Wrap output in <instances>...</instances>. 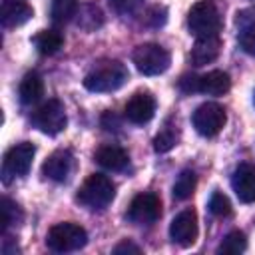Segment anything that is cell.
Listing matches in <instances>:
<instances>
[{
	"mask_svg": "<svg viewBox=\"0 0 255 255\" xmlns=\"http://www.w3.org/2000/svg\"><path fill=\"white\" fill-rule=\"evenodd\" d=\"M209 211L215 217H229L231 215V203H229L227 195H223L221 191H213L209 197Z\"/></svg>",
	"mask_w": 255,
	"mask_h": 255,
	"instance_id": "obj_27",
	"label": "cell"
},
{
	"mask_svg": "<svg viewBox=\"0 0 255 255\" xmlns=\"http://www.w3.org/2000/svg\"><path fill=\"white\" fill-rule=\"evenodd\" d=\"M42 171L52 181H66L72 171V153L68 149H56L44 161Z\"/></svg>",
	"mask_w": 255,
	"mask_h": 255,
	"instance_id": "obj_15",
	"label": "cell"
},
{
	"mask_svg": "<svg viewBox=\"0 0 255 255\" xmlns=\"http://www.w3.org/2000/svg\"><path fill=\"white\" fill-rule=\"evenodd\" d=\"M96 161L110 169V171H122L128 167L129 163V157H128V151L120 145H114V143H108V145H102L98 151H96Z\"/></svg>",
	"mask_w": 255,
	"mask_h": 255,
	"instance_id": "obj_17",
	"label": "cell"
},
{
	"mask_svg": "<svg viewBox=\"0 0 255 255\" xmlns=\"http://www.w3.org/2000/svg\"><path fill=\"white\" fill-rule=\"evenodd\" d=\"M247 249V239L243 231H231L225 235V239L219 245V253H227V255H235V253H243Z\"/></svg>",
	"mask_w": 255,
	"mask_h": 255,
	"instance_id": "obj_26",
	"label": "cell"
},
{
	"mask_svg": "<svg viewBox=\"0 0 255 255\" xmlns=\"http://www.w3.org/2000/svg\"><path fill=\"white\" fill-rule=\"evenodd\" d=\"M78 14V0H52L50 16L56 24H66Z\"/></svg>",
	"mask_w": 255,
	"mask_h": 255,
	"instance_id": "obj_22",
	"label": "cell"
},
{
	"mask_svg": "<svg viewBox=\"0 0 255 255\" xmlns=\"http://www.w3.org/2000/svg\"><path fill=\"white\" fill-rule=\"evenodd\" d=\"M165 20H167V10H165L163 6H151V8L143 14V22H145L147 26H151V28L163 26Z\"/></svg>",
	"mask_w": 255,
	"mask_h": 255,
	"instance_id": "obj_29",
	"label": "cell"
},
{
	"mask_svg": "<svg viewBox=\"0 0 255 255\" xmlns=\"http://www.w3.org/2000/svg\"><path fill=\"white\" fill-rule=\"evenodd\" d=\"M34 16L32 6L26 0H2L0 22L4 28H16L26 24Z\"/></svg>",
	"mask_w": 255,
	"mask_h": 255,
	"instance_id": "obj_13",
	"label": "cell"
},
{
	"mask_svg": "<svg viewBox=\"0 0 255 255\" xmlns=\"http://www.w3.org/2000/svg\"><path fill=\"white\" fill-rule=\"evenodd\" d=\"M114 253H116V255H120V253H135V255H137V253H141V249H139L137 245H133L131 241H122L120 245L114 247Z\"/></svg>",
	"mask_w": 255,
	"mask_h": 255,
	"instance_id": "obj_31",
	"label": "cell"
},
{
	"mask_svg": "<svg viewBox=\"0 0 255 255\" xmlns=\"http://www.w3.org/2000/svg\"><path fill=\"white\" fill-rule=\"evenodd\" d=\"M18 96H20V102L30 106V104H36L42 96H44V82H42V76L38 72H28L22 82H20V88H18Z\"/></svg>",
	"mask_w": 255,
	"mask_h": 255,
	"instance_id": "obj_19",
	"label": "cell"
},
{
	"mask_svg": "<svg viewBox=\"0 0 255 255\" xmlns=\"http://www.w3.org/2000/svg\"><path fill=\"white\" fill-rule=\"evenodd\" d=\"M108 2L112 12H116L118 16H131L143 6V0H108Z\"/></svg>",
	"mask_w": 255,
	"mask_h": 255,
	"instance_id": "obj_28",
	"label": "cell"
},
{
	"mask_svg": "<svg viewBox=\"0 0 255 255\" xmlns=\"http://www.w3.org/2000/svg\"><path fill=\"white\" fill-rule=\"evenodd\" d=\"M128 78H129V72L120 60H104V62H98L88 72V76L84 78V88L98 94L116 92L128 82Z\"/></svg>",
	"mask_w": 255,
	"mask_h": 255,
	"instance_id": "obj_1",
	"label": "cell"
},
{
	"mask_svg": "<svg viewBox=\"0 0 255 255\" xmlns=\"http://www.w3.org/2000/svg\"><path fill=\"white\" fill-rule=\"evenodd\" d=\"M32 124H34V128H38L46 135L60 133L68 124L66 110L62 106V102L60 100H48L46 104H42L32 114Z\"/></svg>",
	"mask_w": 255,
	"mask_h": 255,
	"instance_id": "obj_7",
	"label": "cell"
},
{
	"mask_svg": "<svg viewBox=\"0 0 255 255\" xmlns=\"http://www.w3.org/2000/svg\"><path fill=\"white\" fill-rule=\"evenodd\" d=\"M20 221H22V211H20V207H18L12 199L2 197V199H0V223H2V231L6 233L8 227L18 225Z\"/></svg>",
	"mask_w": 255,
	"mask_h": 255,
	"instance_id": "obj_23",
	"label": "cell"
},
{
	"mask_svg": "<svg viewBox=\"0 0 255 255\" xmlns=\"http://www.w3.org/2000/svg\"><path fill=\"white\" fill-rule=\"evenodd\" d=\"M32 44L36 46V50L42 54V56H52L56 54L62 44H64V36L58 32V30H40L34 38H32Z\"/></svg>",
	"mask_w": 255,
	"mask_h": 255,
	"instance_id": "obj_20",
	"label": "cell"
},
{
	"mask_svg": "<svg viewBox=\"0 0 255 255\" xmlns=\"http://www.w3.org/2000/svg\"><path fill=\"white\" fill-rule=\"evenodd\" d=\"M161 215V201L155 193H139L131 199L126 217L135 225H151Z\"/></svg>",
	"mask_w": 255,
	"mask_h": 255,
	"instance_id": "obj_9",
	"label": "cell"
},
{
	"mask_svg": "<svg viewBox=\"0 0 255 255\" xmlns=\"http://www.w3.org/2000/svg\"><path fill=\"white\" fill-rule=\"evenodd\" d=\"M76 16H78V26L84 28V30H96L98 26L104 24V16H102L100 8L94 6V4H86V6H82L80 12H78Z\"/></svg>",
	"mask_w": 255,
	"mask_h": 255,
	"instance_id": "obj_25",
	"label": "cell"
},
{
	"mask_svg": "<svg viewBox=\"0 0 255 255\" xmlns=\"http://www.w3.org/2000/svg\"><path fill=\"white\" fill-rule=\"evenodd\" d=\"M193 128L197 129V133H201L203 137H213L217 135L225 122H227V116H225V110L215 104V102H207V104H201L195 112H193Z\"/></svg>",
	"mask_w": 255,
	"mask_h": 255,
	"instance_id": "obj_8",
	"label": "cell"
},
{
	"mask_svg": "<svg viewBox=\"0 0 255 255\" xmlns=\"http://www.w3.org/2000/svg\"><path fill=\"white\" fill-rule=\"evenodd\" d=\"M221 52V42L219 36H207V38H197L193 48H191V62L193 66H205L217 60Z\"/></svg>",
	"mask_w": 255,
	"mask_h": 255,
	"instance_id": "obj_16",
	"label": "cell"
},
{
	"mask_svg": "<svg viewBox=\"0 0 255 255\" xmlns=\"http://www.w3.org/2000/svg\"><path fill=\"white\" fill-rule=\"evenodd\" d=\"M177 139H179V131H177V126L171 124V122H165V126L159 129V133L153 137V149L157 153H165L169 151L173 145H177Z\"/></svg>",
	"mask_w": 255,
	"mask_h": 255,
	"instance_id": "obj_21",
	"label": "cell"
},
{
	"mask_svg": "<svg viewBox=\"0 0 255 255\" xmlns=\"http://www.w3.org/2000/svg\"><path fill=\"white\" fill-rule=\"evenodd\" d=\"M229 88H231L229 74H225L221 70L207 72V74L199 76V80H197V92L207 94V96H223L229 92Z\"/></svg>",
	"mask_w": 255,
	"mask_h": 255,
	"instance_id": "obj_18",
	"label": "cell"
},
{
	"mask_svg": "<svg viewBox=\"0 0 255 255\" xmlns=\"http://www.w3.org/2000/svg\"><path fill=\"white\" fill-rule=\"evenodd\" d=\"M34 155H36V147L30 141H22V143L12 145L6 151L4 161H2V179H4V183H10L16 177H24L30 171Z\"/></svg>",
	"mask_w": 255,
	"mask_h": 255,
	"instance_id": "obj_6",
	"label": "cell"
},
{
	"mask_svg": "<svg viewBox=\"0 0 255 255\" xmlns=\"http://www.w3.org/2000/svg\"><path fill=\"white\" fill-rule=\"evenodd\" d=\"M116 197L114 181L104 173H92L78 191V201L88 209H106Z\"/></svg>",
	"mask_w": 255,
	"mask_h": 255,
	"instance_id": "obj_2",
	"label": "cell"
},
{
	"mask_svg": "<svg viewBox=\"0 0 255 255\" xmlns=\"http://www.w3.org/2000/svg\"><path fill=\"white\" fill-rule=\"evenodd\" d=\"M237 40L245 54L255 58V8H245L237 12Z\"/></svg>",
	"mask_w": 255,
	"mask_h": 255,
	"instance_id": "obj_14",
	"label": "cell"
},
{
	"mask_svg": "<svg viewBox=\"0 0 255 255\" xmlns=\"http://www.w3.org/2000/svg\"><path fill=\"white\" fill-rule=\"evenodd\" d=\"M88 243V233L84 227H80L78 223H58L48 231L46 237V245L48 249L56 251V253H70V251H78Z\"/></svg>",
	"mask_w": 255,
	"mask_h": 255,
	"instance_id": "obj_4",
	"label": "cell"
},
{
	"mask_svg": "<svg viewBox=\"0 0 255 255\" xmlns=\"http://www.w3.org/2000/svg\"><path fill=\"white\" fill-rule=\"evenodd\" d=\"M231 187L239 201L243 203H253L255 201V165L251 163H241L231 177Z\"/></svg>",
	"mask_w": 255,
	"mask_h": 255,
	"instance_id": "obj_12",
	"label": "cell"
},
{
	"mask_svg": "<svg viewBox=\"0 0 255 255\" xmlns=\"http://www.w3.org/2000/svg\"><path fill=\"white\" fill-rule=\"evenodd\" d=\"M124 114L131 124H137V126L147 124L155 114V98L149 92H135L128 100Z\"/></svg>",
	"mask_w": 255,
	"mask_h": 255,
	"instance_id": "obj_11",
	"label": "cell"
},
{
	"mask_svg": "<svg viewBox=\"0 0 255 255\" xmlns=\"http://www.w3.org/2000/svg\"><path fill=\"white\" fill-rule=\"evenodd\" d=\"M187 28L195 38L217 36L221 30V16L211 0H199L187 14Z\"/></svg>",
	"mask_w": 255,
	"mask_h": 255,
	"instance_id": "obj_3",
	"label": "cell"
},
{
	"mask_svg": "<svg viewBox=\"0 0 255 255\" xmlns=\"http://www.w3.org/2000/svg\"><path fill=\"white\" fill-rule=\"evenodd\" d=\"M197 76H183L179 80V88L185 92V94H191V92H197Z\"/></svg>",
	"mask_w": 255,
	"mask_h": 255,
	"instance_id": "obj_30",
	"label": "cell"
},
{
	"mask_svg": "<svg viewBox=\"0 0 255 255\" xmlns=\"http://www.w3.org/2000/svg\"><path fill=\"white\" fill-rule=\"evenodd\" d=\"M195 185H197V177L191 169H185L177 175L175 183H173V197L175 199H187L191 197V193L195 191Z\"/></svg>",
	"mask_w": 255,
	"mask_h": 255,
	"instance_id": "obj_24",
	"label": "cell"
},
{
	"mask_svg": "<svg viewBox=\"0 0 255 255\" xmlns=\"http://www.w3.org/2000/svg\"><path fill=\"white\" fill-rule=\"evenodd\" d=\"M197 215L193 209H183L181 213H177L169 225V235L171 239L181 245V247H189L195 243L197 239Z\"/></svg>",
	"mask_w": 255,
	"mask_h": 255,
	"instance_id": "obj_10",
	"label": "cell"
},
{
	"mask_svg": "<svg viewBox=\"0 0 255 255\" xmlns=\"http://www.w3.org/2000/svg\"><path fill=\"white\" fill-rule=\"evenodd\" d=\"M131 60H133L137 72L143 74V76L163 74L171 64L169 52L159 44H141V46H137L131 54Z\"/></svg>",
	"mask_w": 255,
	"mask_h": 255,
	"instance_id": "obj_5",
	"label": "cell"
}]
</instances>
